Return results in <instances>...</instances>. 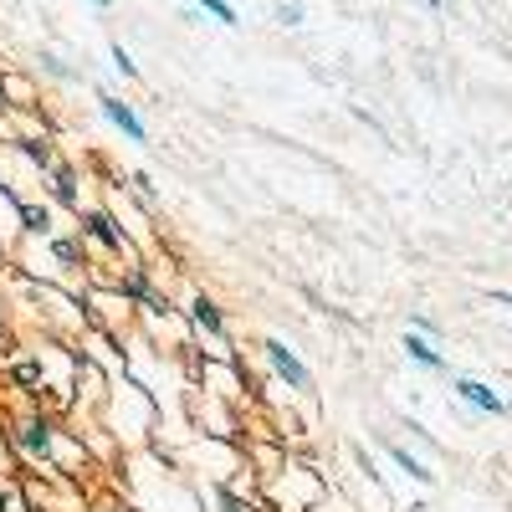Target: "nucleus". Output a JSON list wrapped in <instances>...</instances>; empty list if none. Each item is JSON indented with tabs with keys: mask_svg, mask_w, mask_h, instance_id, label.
I'll return each mask as SVG.
<instances>
[{
	"mask_svg": "<svg viewBox=\"0 0 512 512\" xmlns=\"http://www.w3.org/2000/svg\"><path fill=\"white\" fill-rule=\"evenodd\" d=\"M262 354H267V364L277 369V379H282V384H292V390H313V374H308V364L297 359V354L282 344V338H267Z\"/></svg>",
	"mask_w": 512,
	"mask_h": 512,
	"instance_id": "nucleus-1",
	"label": "nucleus"
},
{
	"mask_svg": "<svg viewBox=\"0 0 512 512\" xmlns=\"http://www.w3.org/2000/svg\"><path fill=\"white\" fill-rule=\"evenodd\" d=\"M98 108H103V118L118 128V134H123L128 144H149V128H144V118L134 113V103H123V98L103 93V98H98Z\"/></svg>",
	"mask_w": 512,
	"mask_h": 512,
	"instance_id": "nucleus-2",
	"label": "nucleus"
},
{
	"mask_svg": "<svg viewBox=\"0 0 512 512\" xmlns=\"http://www.w3.org/2000/svg\"><path fill=\"white\" fill-rule=\"evenodd\" d=\"M456 395H461L466 405H477V410H487V415H507V400H502L497 390H487L482 379H456Z\"/></svg>",
	"mask_w": 512,
	"mask_h": 512,
	"instance_id": "nucleus-3",
	"label": "nucleus"
},
{
	"mask_svg": "<svg viewBox=\"0 0 512 512\" xmlns=\"http://www.w3.org/2000/svg\"><path fill=\"white\" fill-rule=\"evenodd\" d=\"M190 6L210 21H221V26H241V11L231 6V0H190Z\"/></svg>",
	"mask_w": 512,
	"mask_h": 512,
	"instance_id": "nucleus-4",
	"label": "nucleus"
},
{
	"mask_svg": "<svg viewBox=\"0 0 512 512\" xmlns=\"http://www.w3.org/2000/svg\"><path fill=\"white\" fill-rule=\"evenodd\" d=\"M405 354H410L415 364H425V369H441V364H446V359H441V354H436L431 344H425L420 333H405Z\"/></svg>",
	"mask_w": 512,
	"mask_h": 512,
	"instance_id": "nucleus-5",
	"label": "nucleus"
},
{
	"mask_svg": "<svg viewBox=\"0 0 512 512\" xmlns=\"http://www.w3.org/2000/svg\"><path fill=\"white\" fill-rule=\"evenodd\" d=\"M190 313H195V323H200V328H210V333H221V328H226L221 308L210 303V297H195V303H190Z\"/></svg>",
	"mask_w": 512,
	"mask_h": 512,
	"instance_id": "nucleus-6",
	"label": "nucleus"
},
{
	"mask_svg": "<svg viewBox=\"0 0 512 512\" xmlns=\"http://www.w3.org/2000/svg\"><path fill=\"white\" fill-rule=\"evenodd\" d=\"M21 446H26L31 456H47V446H52V436H47V425H41V420L21 425Z\"/></svg>",
	"mask_w": 512,
	"mask_h": 512,
	"instance_id": "nucleus-7",
	"label": "nucleus"
},
{
	"mask_svg": "<svg viewBox=\"0 0 512 512\" xmlns=\"http://www.w3.org/2000/svg\"><path fill=\"white\" fill-rule=\"evenodd\" d=\"M390 461L400 466V472H410L415 482H431V472H425V461H415V456H410L405 446H390Z\"/></svg>",
	"mask_w": 512,
	"mask_h": 512,
	"instance_id": "nucleus-8",
	"label": "nucleus"
},
{
	"mask_svg": "<svg viewBox=\"0 0 512 512\" xmlns=\"http://www.w3.org/2000/svg\"><path fill=\"white\" fill-rule=\"evenodd\" d=\"M88 226H93V236H98L103 246H113V251H123V236L113 231V221L103 216V210H93V216H88Z\"/></svg>",
	"mask_w": 512,
	"mask_h": 512,
	"instance_id": "nucleus-9",
	"label": "nucleus"
},
{
	"mask_svg": "<svg viewBox=\"0 0 512 512\" xmlns=\"http://www.w3.org/2000/svg\"><path fill=\"white\" fill-rule=\"evenodd\" d=\"M113 67L128 77V82H139V62L134 57H128V47H113Z\"/></svg>",
	"mask_w": 512,
	"mask_h": 512,
	"instance_id": "nucleus-10",
	"label": "nucleus"
},
{
	"mask_svg": "<svg viewBox=\"0 0 512 512\" xmlns=\"http://www.w3.org/2000/svg\"><path fill=\"white\" fill-rule=\"evenodd\" d=\"M277 21H282V26H303V6H297V0H282V6H277Z\"/></svg>",
	"mask_w": 512,
	"mask_h": 512,
	"instance_id": "nucleus-11",
	"label": "nucleus"
},
{
	"mask_svg": "<svg viewBox=\"0 0 512 512\" xmlns=\"http://www.w3.org/2000/svg\"><path fill=\"white\" fill-rule=\"evenodd\" d=\"M41 62H47V72H52V77H72V67H67L62 57H41Z\"/></svg>",
	"mask_w": 512,
	"mask_h": 512,
	"instance_id": "nucleus-12",
	"label": "nucleus"
},
{
	"mask_svg": "<svg viewBox=\"0 0 512 512\" xmlns=\"http://www.w3.org/2000/svg\"><path fill=\"white\" fill-rule=\"evenodd\" d=\"M134 190H139V195H144V200H154V180H149V175H144V169H139V175H134Z\"/></svg>",
	"mask_w": 512,
	"mask_h": 512,
	"instance_id": "nucleus-13",
	"label": "nucleus"
},
{
	"mask_svg": "<svg viewBox=\"0 0 512 512\" xmlns=\"http://www.w3.org/2000/svg\"><path fill=\"white\" fill-rule=\"evenodd\" d=\"M221 502H226V512H241V502H236V497H221Z\"/></svg>",
	"mask_w": 512,
	"mask_h": 512,
	"instance_id": "nucleus-14",
	"label": "nucleus"
},
{
	"mask_svg": "<svg viewBox=\"0 0 512 512\" xmlns=\"http://www.w3.org/2000/svg\"><path fill=\"white\" fill-rule=\"evenodd\" d=\"M93 6H98V11H113V6H118V0H93Z\"/></svg>",
	"mask_w": 512,
	"mask_h": 512,
	"instance_id": "nucleus-15",
	"label": "nucleus"
},
{
	"mask_svg": "<svg viewBox=\"0 0 512 512\" xmlns=\"http://www.w3.org/2000/svg\"><path fill=\"white\" fill-rule=\"evenodd\" d=\"M425 6H431V11H441V6H446V0H425Z\"/></svg>",
	"mask_w": 512,
	"mask_h": 512,
	"instance_id": "nucleus-16",
	"label": "nucleus"
}]
</instances>
